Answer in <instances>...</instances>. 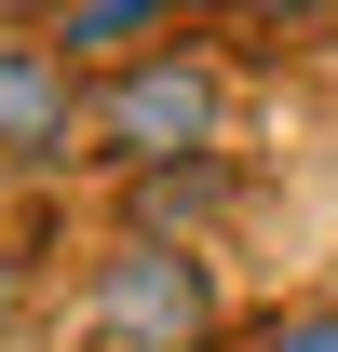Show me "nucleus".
<instances>
[{
  "label": "nucleus",
  "instance_id": "f03ea898",
  "mask_svg": "<svg viewBox=\"0 0 338 352\" xmlns=\"http://www.w3.org/2000/svg\"><path fill=\"white\" fill-rule=\"evenodd\" d=\"M109 149H149V163H190V149H216V68H190V54H149V68H122L109 82Z\"/></svg>",
  "mask_w": 338,
  "mask_h": 352
},
{
  "label": "nucleus",
  "instance_id": "f257e3e1",
  "mask_svg": "<svg viewBox=\"0 0 338 352\" xmlns=\"http://www.w3.org/2000/svg\"><path fill=\"white\" fill-rule=\"evenodd\" d=\"M95 339L109 352H190L203 339V271L163 258V244H122L95 271Z\"/></svg>",
  "mask_w": 338,
  "mask_h": 352
},
{
  "label": "nucleus",
  "instance_id": "6e6552de",
  "mask_svg": "<svg viewBox=\"0 0 338 352\" xmlns=\"http://www.w3.org/2000/svg\"><path fill=\"white\" fill-rule=\"evenodd\" d=\"M0 14H27V0H0Z\"/></svg>",
  "mask_w": 338,
  "mask_h": 352
},
{
  "label": "nucleus",
  "instance_id": "423d86ee",
  "mask_svg": "<svg viewBox=\"0 0 338 352\" xmlns=\"http://www.w3.org/2000/svg\"><path fill=\"white\" fill-rule=\"evenodd\" d=\"M257 14H284V28H297V14H338V0H257Z\"/></svg>",
  "mask_w": 338,
  "mask_h": 352
},
{
  "label": "nucleus",
  "instance_id": "39448f33",
  "mask_svg": "<svg viewBox=\"0 0 338 352\" xmlns=\"http://www.w3.org/2000/svg\"><path fill=\"white\" fill-rule=\"evenodd\" d=\"M257 352H338V311H284V325H257Z\"/></svg>",
  "mask_w": 338,
  "mask_h": 352
},
{
  "label": "nucleus",
  "instance_id": "20e7f679",
  "mask_svg": "<svg viewBox=\"0 0 338 352\" xmlns=\"http://www.w3.org/2000/svg\"><path fill=\"white\" fill-rule=\"evenodd\" d=\"M163 14H176V0H68V14H54V41H68V54H135Z\"/></svg>",
  "mask_w": 338,
  "mask_h": 352
},
{
  "label": "nucleus",
  "instance_id": "0eeeda50",
  "mask_svg": "<svg viewBox=\"0 0 338 352\" xmlns=\"http://www.w3.org/2000/svg\"><path fill=\"white\" fill-rule=\"evenodd\" d=\"M0 311H14V258H0Z\"/></svg>",
  "mask_w": 338,
  "mask_h": 352
},
{
  "label": "nucleus",
  "instance_id": "7ed1b4c3",
  "mask_svg": "<svg viewBox=\"0 0 338 352\" xmlns=\"http://www.w3.org/2000/svg\"><path fill=\"white\" fill-rule=\"evenodd\" d=\"M0 149L14 163L68 149V41H0Z\"/></svg>",
  "mask_w": 338,
  "mask_h": 352
}]
</instances>
